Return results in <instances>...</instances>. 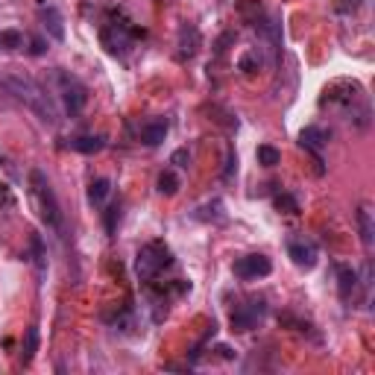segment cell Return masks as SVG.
Returning a JSON list of instances; mask_svg holds the SVG:
<instances>
[{
    "instance_id": "obj_1",
    "label": "cell",
    "mask_w": 375,
    "mask_h": 375,
    "mask_svg": "<svg viewBox=\"0 0 375 375\" xmlns=\"http://www.w3.org/2000/svg\"><path fill=\"white\" fill-rule=\"evenodd\" d=\"M3 82H6V88L15 94L24 106H30L33 112H35L41 120H45V123H53V120H56V109H53L47 91L41 88L33 77L18 74V71H6V74H3Z\"/></svg>"
},
{
    "instance_id": "obj_2",
    "label": "cell",
    "mask_w": 375,
    "mask_h": 375,
    "mask_svg": "<svg viewBox=\"0 0 375 375\" xmlns=\"http://www.w3.org/2000/svg\"><path fill=\"white\" fill-rule=\"evenodd\" d=\"M168 267H173V255H170V249L164 244L152 241V244L138 249V255H135V276L141 282H147V285L156 282Z\"/></svg>"
},
{
    "instance_id": "obj_3",
    "label": "cell",
    "mask_w": 375,
    "mask_h": 375,
    "mask_svg": "<svg viewBox=\"0 0 375 375\" xmlns=\"http://www.w3.org/2000/svg\"><path fill=\"white\" fill-rule=\"evenodd\" d=\"M30 191H33V200L38 205L41 220L53 229H62V208H59V200H56V191H53V185L47 182V176L41 170L30 173Z\"/></svg>"
},
{
    "instance_id": "obj_4",
    "label": "cell",
    "mask_w": 375,
    "mask_h": 375,
    "mask_svg": "<svg viewBox=\"0 0 375 375\" xmlns=\"http://www.w3.org/2000/svg\"><path fill=\"white\" fill-rule=\"evenodd\" d=\"M53 82H56V94H59V100L65 106V112L67 115H79L82 106L88 103V88L67 71H56L53 74Z\"/></svg>"
},
{
    "instance_id": "obj_5",
    "label": "cell",
    "mask_w": 375,
    "mask_h": 375,
    "mask_svg": "<svg viewBox=\"0 0 375 375\" xmlns=\"http://www.w3.org/2000/svg\"><path fill=\"white\" fill-rule=\"evenodd\" d=\"M132 35H135V30L132 26L123 21V18H109V24L100 30V41H103V47H106V53H112V56H127V53L132 50Z\"/></svg>"
},
{
    "instance_id": "obj_6",
    "label": "cell",
    "mask_w": 375,
    "mask_h": 375,
    "mask_svg": "<svg viewBox=\"0 0 375 375\" xmlns=\"http://www.w3.org/2000/svg\"><path fill=\"white\" fill-rule=\"evenodd\" d=\"M264 317H267V302L264 299H246L241 305H234L229 319H232L234 331H253L264 323Z\"/></svg>"
},
{
    "instance_id": "obj_7",
    "label": "cell",
    "mask_w": 375,
    "mask_h": 375,
    "mask_svg": "<svg viewBox=\"0 0 375 375\" xmlns=\"http://www.w3.org/2000/svg\"><path fill=\"white\" fill-rule=\"evenodd\" d=\"M273 273V264L267 255H244L234 261V276L244 282H253V279H264V276Z\"/></svg>"
},
{
    "instance_id": "obj_8",
    "label": "cell",
    "mask_w": 375,
    "mask_h": 375,
    "mask_svg": "<svg viewBox=\"0 0 375 375\" xmlns=\"http://www.w3.org/2000/svg\"><path fill=\"white\" fill-rule=\"evenodd\" d=\"M287 255L294 258V264H296L299 270H314L317 267V258H319V249L308 238H294V241L287 244Z\"/></svg>"
},
{
    "instance_id": "obj_9",
    "label": "cell",
    "mask_w": 375,
    "mask_h": 375,
    "mask_svg": "<svg viewBox=\"0 0 375 375\" xmlns=\"http://www.w3.org/2000/svg\"><path fill=\"white\" fill-rule=\"evenodd\" d=\"M299 144L308 150V152H314V159H317V164H323V150H326V144H328V135L319 129V127H305L302 132H299Z\"/></svg>"
},
{
    "instance_id": "obj_10",
    "label": "cell",
    "mask_w": 375,
    "mask_h": 375,
    "mask_svg": "<svg viewBox=\"0 0 375 375\" xmlns=\"http://www.w3.org/2000/svg\"><path fill=\"white\" fill-rule=\"evenodd\" d=\"M355 217H358L360 244H364V249H372V244H375V220H372V208H369V202H360Z\"/></svg>"
},
{
    "instance_id": "obj_11",
    "label": "cell",
    "mask_w": 375,
    "mask_h": 375,
    "mask_svg": "<svg viewBox=\"0 0 375 375\" xmlns=\"http://www.w3.org/2000/svg\"><path fill=\"white\" fill-rule=\"evenodd\" d=\"M355 290H358V273L349 267V264H340L337 267V294H340V299L352 302Z\"/></svg>"
},
{
    "instance_id": "obj_12",
    "label": "cell",
    "mask_w": 375,
    "mask_h": 375,
    "mask_svg": "<svg viewBox=\"0 0 375 375\" xmlns=\"http://www.w3.org/2000/svg\"><path fill=\"white\" fill-rule=\"evenodd\" d=\"M200 50V33L193 24H185L179 30V59H191L193 53Z\"/></svg>"
},
{
    "instance_id": "obj_13",
    "label": "cell",
    "mask_w": 375,
    "mask_h": 375,
    "mask_svg": "<svg viewBox=\"0 0 375 375\" xmlns=\"http://www.w3.org/2000/svg\"><path fill=\"white\" fill-rule=\"evenodd\" d=\"M41 24H45V30L56 38V41H65V24H62V15H59V9H53V6H41Z\"/></svg>"
},
{
    "instance_id": "obj_14",
    "label": "cell",
    "mask_w": 375,
    "mask_h": 375,
    "mask_svg": "<svg viewBox=\"0 0 375 375\" xmlns=\"http://www.w3.org/2000/svg\"><path fill=\"white\" fill-rule=\"evenodd\" d=\"M168 138V120H152L147 127H141V141L147 147H159Z\"/></svg>"
},
{
    "instance_id": "obj_15",
    "label": "cell",
    "mask_w": 375,
    "mask_h": 375,
    "mask_svg": "<svg viewBox=\"0 0 375 375\" xmlns=\"http://www.w3.org/2000/svg\"><path fill=\"white\" fill-rule=\"evenodd\" d=\"M106 147V138L103 135H79L71 141V150L77 152H86V156H94V152H100Z\"/></svg>"
},
{
    "instance_id": "obj_16",
    "label": "cell",
    "mask_w": 375,
    "mask_h": 375,
    "mask_svg": "<svg viewBox=\"0 0 375 375\" xmlns=\"http://www.w3.org/2000/svg\"><path fill=\"white\" fill-rule=\"evenodd\" d=\"M109 191H112V182H109L106 176L94 179V182H91V191H88L91 205H103V202H106V197H109Z\"/></svg>"
},
{
    "instance_id": "obj_17",
    "label": "cell",
    "mask_w": 375,
    "mask_h": 375,
    "mask_svg": "<svg viewBox=\"0 0 375 375\" xmlns=\"http://www.w3.org/2000/svg\"><path fill=\"white\" fill-rule=\"evenodd\" d=\"M33 264H35V273H38V279H45V273H47V258H45V246H41V238L38 234H33Z\"/></svg>"
},
{
    "instance_id": "obj_18",
    "label": "cell",
    "mask_w": 375,
    "mask_h": 375,
    "mask_svg": "<svg viewBox=\"0 0 375 375\" xmlns=\"http://www.w3.org/2000/svg\"><path fill=\"white\" fill-rule=\"evenodd\" d=\"M156 188H159V193H164V197H173V193L179 191V176H176L173 170H164V173L159 176Z\"/></svg>"
},
{
    "instance_id": "obj_19",
    "label": "cell",
    "mask_w": 375,
    "mask_h": 375,
    "mask_svg": "<svg viewBox=\"0 0 375 375\" xmlns=\"http://www.w3.org/2000/svg\"><path fill=\"white\" fill-rule=\"evenodd\" d=\"M255 156H258V164H264V168H276V164L282 161V152L276 147H270V144H261Z\"/></svg>"
},
{
    "instance_id": "obj_20",
    "label": "cell",
    "mask_w": 375,
    "mask_h": 375,
    "mask_svg": "<svg viewBox=\"0 0 375 375\" xmlns=\"http://www.w3.org/2000/svg\"><path fill=\"white\" fill-rule=\"evenodd\" d=\"M35 352H38V328L35 326H30L26 328V340H24V364H30V360L35 358Z\"/></svg>"
},
{
    "instance_id": "obj_21",
    "label": "cell",
    "mask_w": 375,
    "mask_h": 375,
    "mask_svg": "<svg viewBox=\"0 0 375 375\" xmlns=\"http://www.w3.org/2000/svg\"><path fill=\"white\" fill-rule=\"evenodd\" d=\"M0 45H3L6 50H18L24 45V35L15 33V30H3V33H0Z\"/></svg>"
},
{
    "instance_id": "obj_22",
    "label": "cell",
    "mask_w": 375,
    "mask_h": 375,
    "mask_svg": "<svg viewBox=\"0 0 375 375\" xmlns=\"http://www.w3.org/2000/svg\"><path fill=\"white\" fill-rule=\"evenodd\" d=\"M276 208H282V212H287V214H296L299 202L294 197H287V193H282V197H276Z\"/></svg>"
},
{
    "instance_id": "obj_23",
    "label": "cell",
    "mask_w": 375,
    "mask_h": 375,
    "mask_svg": "<svg viewBox=\"0 0 375 375\" xmlns=\"http://www.w3.org/2000/svg\"><path fill=\"white\" fill-rule=\"evenodd\" d=\"M118 220H120V202H115V205L106 212V232H109V234H115Z\"/></svg>"
},
{
    "instance_id": "obj_24",
    "label": "cell",
    "mask_w": 375,
    "mask_h": 375,
    "mask_svg": "<svg viewBox=\"0 0 375 375\" xmlns=\"http://www.w3.org/2000/svg\"><path fill=\"white\" fill-rule=\"evenodd\" d=\"M255 65H258L255 56H244V59H241V71H244V74H255Z\"/></svg>"
},
{
    "instance_id": "obj_25",
    "label": "cell",
    "mask_w": 375,
    "mask_h": 375,
    "mask_svg": "<svg viewBox=\"0 0 375 375\" xmlns=\"http://www.w3.org/2000/svg\"><path fill=\"white\" fill-rule=\"evenodd\" d=\"M170 161H173V164H179V168H185V164H182V161H191V152H188V150H176Z\"/></svg>"
},
{
    "instance_id": "obj_26",
    "label": "cell",
    "mask_w": 375,
    "mask_h": 375,
    "mask_svg": "<svg viewBox=\"0 0 375 375\" xmlns=\"http://www.w3.org/2000/svg\"><path fill=\"white\" fill-rule=\"evenodd\" d=\"M30 45H33V50H30V53H33V56H41V53H45V50H47V47H45V41H41V38H33V41H30Z\"/></svg>"
},
{
    "instance_id": "obj_27",
    "label": "cell",
    "mask_w": 375,
    "mask_h": 375,
    "mask_svg": "<svg viewBox=\"0 0 375 375\" xmlns=\"http://www.w3.org/2000/svg\"><path fill=\"white\" fill-rule=\"evenodd\" d=\"M234 168H238V159H234V156H229V168H226V179H232Z\"/></svg>"
},
{
    "instance_id": "obj_28",
    "label": "cell",
    "mask_w": 375,
    "mask_h": 375,
    "mask_svg": "<svg viewBox=\"0 0 375 375\" xmlns=\"http://www.w3.org/2000/svg\"><path fill=\"white\" fill-rule=\"evenodd\" d=\"M217 352H220V355H223V358H234V352L229 349V346H217Z\"/></svg>"
},
{
    "instance_id": "obj_29",
    "label": "cell",
    "mask_w": 375,
    "mask_h": 375,
    "mask_svg": "<svg viewBox=\"0 0 375 375\" xmlns=\"http://www.w3.org/2000/svg\"><path fill=\"white\" fill-rule=\"evenodd\" d=\"M0 193H3V185H0Z\"/></svg>"
}]
</instances>
